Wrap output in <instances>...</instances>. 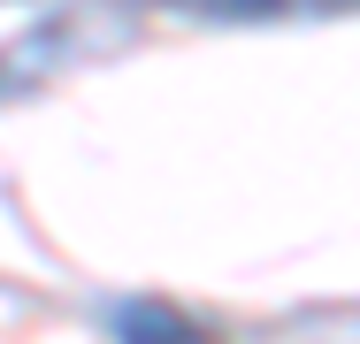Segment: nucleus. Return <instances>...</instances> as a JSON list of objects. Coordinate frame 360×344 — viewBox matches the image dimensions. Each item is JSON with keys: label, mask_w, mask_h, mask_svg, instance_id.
Masks as SVG:
<instances>
[{"label": "nucleus", "mask_w": 360, "mask_h": 344, "mask_svg": "<svg viewBox=\"0 0 360 344\" xmlns=\"http://www.w3.org/2000/svg\"><path fill=\"white\" fill-rule=\"evenodd\" d=\"M77 39H92V31H84V15H46L39 31L8 39V46H0V100H8V92H23L31 77H46V69L62 62Z\"/></svg>", "instance_id": "f257e3e1"}, {"label": "nucleus", "mask_w": 360, "mask_h": 344, "mask_svg": "<svg viewBox=\"0 0 360 344\" xmlns=\"http://www.w3.org/2000/svg\"><path fill=\"white\" fill-rule=\"evenodd\" d=\"M108 329H115V344H215L192 314H176V306H161V298H123V306H108Z\"/></svg>", "instance_id": "f03ea898"}]
</instances>
